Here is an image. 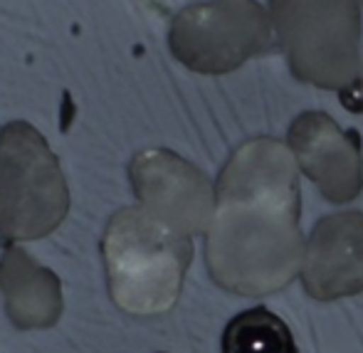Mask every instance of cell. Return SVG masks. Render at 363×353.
<instances>
[{
  "mask_svg": "<svg viewBox=\"0 0 363 353\" xmlns=\"http://www.w3.org/2000/svg\"><path fill=\"white\" fill-rule=\"evenodd\" d=\"M301 198L291 151L277 139H252L220 171L208 230V269L225 291L264 296L301 272Z\"/></svg>",
  "mask_w": 363,
  "mask_h": 353,
  "instance_id": "6da1fadb",
  "label": "cell"
},
{
  "mask_svg": "<svg viewBox=\"0 0 363 353\" xmlns=\"http://www.w3.org/2000/svg\"><path fill=\"white\" fill-rule=\"evenodd\" d=\"M104 259L111 299L129 314L151 316L178 301L193 245L188 235L136 206L109 220Z\"/></svg>",
  "mask_w": 363,
  "mask_h": 353,
  "instance_id": "7a4b0ae2",
  "label": "cell"
},
{
  "mask_svg": "<svg viewBox=\"0 0 363 353\" xmlns=\"http://www.w3.org/2000/svg\"><path fill=\"white\" fill-rule=\"evenodd\" d=\"M269 15L291 74L349 104L363 77L359 0H269Z\"/></svg>",
  "mask_w": 363,
  "mask_h": 353,
  "instance_id": "3957f363",
  "label": "cell"
},
{
  "mask_svg": "<svg viewBox=\"0 0 363 353\" xmlns=\"http://www.w3.org/2000/svg\"><path fill=\"white\" fill-rule=\"evenodd\" d=\"M69 188L45 136L28 121L0 131V235L38 240L60 228Z\"/></svg>",
  "mask_w": 363,
  "mask_h": 353,
  "instance_id": "277c9868",
  "label": "cell"
},
{
  "mask_svg": "<svg viewBox=\"0 0 363 353\" xmlns=\"http://www.w3.org/2000/svg\"><path fill=\"white\" fill-rule=\"evenodd\" d=\"M272 18L257 0L191 3L173 18L168 47L201 74H225L274 47Z\"/></svg>",
  "mask_w": 363,
  "mask_h": 353,
  "instance_id": "5b68a950",
  "label": "cell"
},
{
  "mask_svg": "<svg viewBox=\"0 0 363 353\" xmlns=\"http://www.w3.org/2000/svg\"><path fill=\"white\" fill-rule=\"evenodd\" d=\"M131 186L141 208L183 235L211 230L216 215V191L193 163L173 151H144L129 166Z\"/></svg>",
  "mask_w": 363,
  "mask_h": 353,
  "instance_id": "8992f818",
  "label": "cell"
},
{
  "mask_svg": "<svg viewBox=\"0 0 363 353\" xmlns=\"http://www.w3.org/2000/svg\"><path fill=\"white\" fill-rule=\"evenodd\" d=\"M289 148L306 178L329 203H351L363 188L361 139L324 111L299 114L289 126Z\"/></svg>",
  "mask_w": 363,
  "mask_h": 353,
  "instance_id": "52a82bcc",
  "label": "cell"
},
{
  "mask_svg": "<svg viewBox=\"0 0 363 353\" xmlns=\"http://www.w3.org/2000/svg\"><path fill=\"white\" fill-rule=\"evenodd\" d=\"M301 282L309 296L331 301L363 291V213L326 215L304 250Z\"/></svg>",
  "mask_w": 363,
  "mask_h": 353,
  "instance_id": "ba28073f",
  "label": "cell"
},
{
  "mask_svg": "<svg viewBox=\"0 0 363 353\" xmlns=\"http://www.w3.org/2000/svg\"><path fill=\"white\" fill-rule=\"evenodd\" d=\"M0 289L10 321L20 331L57 324L62 311L60 279L33 262L20 247H8L0 257Z\"/></svg>",
  "mask_w": 363,
  "mask_h": 353,
  "instance_id": "9c48e42d",
  "label": "cell"
},
{
  "mask_svg": "<svg viewBox=\"0 0 363 353\" xmlns=\"http://www.w3.org/2000/svg\"><path fill=\"white\" fill-rule=\"evenodd\" d=\"M223 353H299L289 326L264 306L240 311L223 331Z\"/></svg>",
  "mask_w": 363,
  "mask_h": 353,
  "instance_id": "30bf717a",
  "label": "cell"
},
{
  "mask_svg": "<svg viewBox=\"0 0 363 353\" xmlns=\"http://www.w3.org/2000/svg\"><path fill=\"white\" fill-rule=\"evenodd\" d=\"M361 91H363V77H361Z\"/></svg>",
  "mask_w": 363,
  "mask_h": 353,
  "instance_id": "8fae6325",
  "label": "cell"
},
{
  "mask_svg": "<svg viewBox=\"0 0 363 353\" xmlns=\"http://www.w3.org/2000/svg\"><path fill=\"white\" fill-rule=\"evenodd\" d=\"M359 3H361V5H363V0H359Z\"/></svg>",
  "mask_w": 363,
  "mask_h": 353,
  "instance_id": "7c38bea8",
  "label": "cell"
}]
</instances>
